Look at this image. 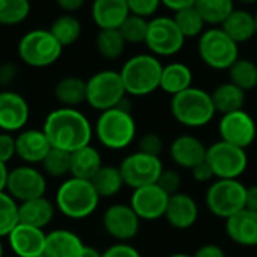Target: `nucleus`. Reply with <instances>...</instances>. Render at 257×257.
Here are the masks:
<instances>
[{
  "instance_id": "72a5a7b5",
  "label": "nucleus",
  "mask_w": 257,
  "mask_h": 257,
  "mask_svg": "<svg viewBox=\"0 0 257 257\" xmlns=\"http://www.w3.org/2000/svg\"><path fill=\"white\" fill-rule=\"evenodd\" d=\"M194 8L199 11L205 24L217 27L235 9V0H196Z\"/></svg>"
},
{
  "instance_id": "ddd939ff",
  "label": "nucleus",
  "mask_w": 257,
  "mask_h": 257,
  "mask_svg": "<svg viewBox=\"0 0 257 257\" xmlns=\"http://www.w3.org/2000/svg\"><path fill=\"white\" fill-rule=\"evenodd\" d=\"M117 167L122 173L125 185L133 190L157 184L161 172L164 170L160 157H154L140 151L126 155Z\"/></svg>"
},
{
  "instance_id": "c756f323",
  "label": "nucleus",
  "mask_w": 257,
  "mask_h": 257,
  "mask_svg": "<svg viewBox=\"0 0 257 257\" xmlns=\"http://www.w3.org/2000/svg\"><path fill=\"white\" fill-rule=\"evenodd\" d=\"M211 98H212L215 111L221 113V116H223L227 113L244 110L247 95L242 89H239L233 83L227 81V83H221L220 86H217L212 90Z\"/></svg>"
},
{
  "instance_id": "4468645a",
  "label": "nucleus",
  "mask_w": 257,
  "mask_h": 257,
  "mask_svg": "<svg viewBox=\"0 0 257 257\" xmlns=\"http://www.w3.org/2000/svg\"><path fill=\"white\" fill-rule=\"evenodd\" d=\"M142 220L130 205H110L102 214V227L116 242H130L140 232Z\"/></svg>"
},
{
  "instance_id": "4be33fe9",
  "label": "nucleus",
  "mask_w": 257,
  "mask_h": 257,
  "mask_svg": "<svg viewBox=\"0 0 257 257\" xmlns=\"http://www.w3.org/2000/svg\"><path fill=\"white\" fill-rule=\"evenodd\" d=\"M226 221V233L239 247H257V214L242 209Z\"/></svg>"
},
{
  "instance_id": "423d86ee",
  "label": "nucleus",
  "mask_w": 257,
  "mask_h": 257,
  "mask_svg": "<svg viewBox=\"0 0 257 257\" xmlns=\"http://www.w3.org/2000/svg\"><path fill=\"white\" fill-rule=\"evenodd\" d=\"M63 47L53 36L50 29H33L21 36L17 45L18 57L32 68L54 65L62 56Z\"/></svg>"
},
{
  "instance_id": "f704fd0d",
  "label": "nucleus",
  "mask_w": 257,
  "mask_h": 257,
  "mask_svg": "<svg viewBox=\"0 0 257 257\" xmlns=\"http://www.w3.org/2000/svg\"><path fill=\"white\" fill-rule=\"evenodd\" d=\"M229 81L245 93L257 87V63L251 59L239 57L229 69Z\"/></svg>"
},
{
  "instance_id": "bb28decb",
  "label": "nucleus",
  "mask_w": 257,
  "mask_h": 257,
  "mask_svg": "<svg viewBox=\"0 0 257 257\" xmlns=\"http://www.w3.org/2000/svg\"><path fill=\"white\" fill-rule=\"evenodd\" d=\"M193 86V71L182 62L163 65L160 89L169 95H178Z\"/></svg>"
},
{
  "instance_id": "20e7f679",
  "label": "nucleus",
  "mask_w": 257,
  "mask_h": 257,
  "mask_svg": "<svg viewBox=\"0 0 257 257\" xmlns=\"http://www.w3.org/2000/svg\"><path fill=\"white\" fill-rule=\"evenodd\" d=\"M98 142L111 151L126 149L137 137V123L131 110L120 105L101 111L93 126Z\"/></svg>"
},
{
  "instance_id": "f03ea898",
  "label": "nucleus",
  "mask_w": 257,
  "mask_h": 257,
  "mask_svg": "<svg viewBox=\"0 0 257 257\" xmlns=\"http://www.w3.org/2000/svg\"><path fill=\"white\" fill-rule=\"evenodd\" d=\"M101 197L87 179L69 176L65 179L54 196L56 209L71 220L89 218L99 206Z\"/></svg>"
},
{
  "instance_id": "a18cd8bd",
  "label": "nucleus",
  "mask_w": 257,
  "mask_h": 257,
  "mask_svg": "<svg viewBox=\"0 0 257 257\" xmlns=\"http://www.w3.org/2000/svg\"><path fill=\"white\" fill-rule=\"evenodd\" d=\"M102 257H142V254L130 242H116L102 251Z\"/></svg>"
},
{
  "instance_id": "7ed1b4c3",
  "label": "nucleus",
  "mask_w": 257,
  "mask_h": 257,
  "mask_svg": "<svg viewBox=\"0 0 257 257\" xmlns=\"http://www.w3.org/2000/svg\"><path fill=\"white\" fill-rule=\"evenodd\" d=\"M163 63L151 54L142 53L130 57L120 68L119 74L130 96H148L160 89Z\"/></svg>"
},
{
  "instance_id": "9b49d317",
  "label": "nucleus",
  "mask_w": 257,
  "mask_h": 257,
  "mask_svg": "<svg viewBox=\"0 0 257 257\" xmlns=\"http://www.w3.org/2000/svg\"><path fill=\"white\" fill-rule=\"evenodd\" d=\"M206 163L215 179H239L248 167V155L245 149L220 140L208 148Z\"/></svg>"
},
{
  "instance_id": "58836bf2",
  "label": "nucleus",
  "mask_w": 257,
  "mask_h": 257,
  "mask_svg": "<svg viewBox=\"0 0 257 257\" xmlns=\"http://www.w3.org/2000/svg\"><path fill=\"white\" fill-rule=\"evenodd\" d=\"M18 223V202L0 191V238H6Z\"/></svg>"
},
{
  "instance_id": "9d476101",
  "label": "nucleus",
  "mask_w": 257,
  "mask_h": 257,
  "mask_svg": "<svg viewBox=\"0 0 257 257\" xmlns=\"http://www.w3.org/2000/svg\"><path fill=\"white\" fill-rule=\"evenodd\" d=\"M145 44L151 54L157 57H170L182 50L185 38L178 29L173 17H154L148 23Z\"/></svg>"
},
{
  "instance_id": "13d9d810",
  "label": "nucleus",
  "mask_w": 257,
  "mask_h": 257,
  "mask_svg": "<svg viewBox=\"0 0 257 257\" xmlns=\"http://www.w3.org/2000/svg\"><path fill=\"white\" fill-rule=\"evenodd\" d=\"M0 257H3V242H2V238H0Z\"/></svg>"
},
{
  "instance_id": "f3484780",
  "label": "nucleus",
  "mask_w": 257,
  "mask_h": 257,
  "mask_svg": "<svg viewBox=\"0 0 257 257\" xmlns=\"http://www.w3.org/2000/svg\"><path fill=\"white\" fill-rule=\"evenodd\" d=\"M30 117V107L26 98L11 89L0 90V131L20 133Z\"/></svg>"
},
{
  "instance_id": "aec40b11",
  "label": "nucleus",
  "mask_w": 257,
  "mask_h": 257,
  "mask_svg": "<svg viewBox=\"0 0 257 257\" xmlns=\"http://www.w3.org/2000/svg\"><path fill=\"white\" fill-rule=\"evenodd\" d=\"M45 236H47L45 230L18 223L6 238L15 256L33 257L44 254Z\"/></svg>"
},
{
  "instance_id": "052dcab7",
  "label": "nucleus",
  "mask_w": 257,
  "mask_h": 257,
  "mask_svg": "<svg viewBox=\"0 0 257 257\" xmlns=\"http://www.w3.org/2000/svg\"><path fill=\"white\" fill-rule=\"evenodd\" d=\"M33 257H45V254H38V256H33Z\"/></svg>"
},
{
  "instance_id": "a19ab883",
  "label": "nucleus",
  "mask_w": 257,
  "mask_h": 257,
  "mask_svg": "<svg viewBox=\"0 0 257 257\" xmlns=\"http://www.w3.org/2000/svg\"><path fill=\"white\" fill-rule=\"evenodd\" d=\"M164 149V140L158 133H146L139 139V149L140 152L154 155V157H160L161 152Z\"/></svg>"
},
{
  "instance_id": "de8ad7c7",
  "label": "nucleus",
  "mask_w": 257,
  "mask_h": 257,
  "mask_svg": "<svg viewBox=\"0 0 257 257\" xmlns=\"http://www.w3.org/2000/svg\"><path fill=\"white\" fill-rule=\"evenodd\" d=\"M191 175H193V179L196 182H200V184H206L215 178L212 173V169L209 167L206 160L203 163H200L199 166H196L194 169H191Z\"/></svg>"
},
{
  "instance_id": "1a4fd4ad",
  "label": "nucleus",
  "mask_w": 257,
  "mask_h": 257,
  "mask_svg": "<svg viewBox=\"0 0 257 257\" xmlns=\"http://www.w3.org/2000/svg\"><path fill=\"white\" fill-rule=\"evenodd\" d=\"M245 196L247 185L239 179H215L205 194V203L215 217L227 220L245 209Z\"/></svg>"
},
{
  "instance_id": "8fccbe9b",
  "label": "nucleus",
  "mask_w": 257,
  "mask_h": 257,
  "mask_svg": "<svg viewBox=\"0 0 257 257\" xmlns=\"http://www.w3.org/2000/svg\"><path fill=\"white\" fill-rule=\"evenodd\" d=\"M54 2L65 14H74L83 8L86 0H54Z\"/></svg>"
},
{
  "instance_id": "3c124183",
  "label": "nucleus",
  "mask_w": 257,
  "mask_h": 257,
  "mask_svg": "<svg viewBox=\"0 0 257 257\" xmlns=\"http://www.w3.org/2000/svg\"><path fill=\"white\" fill-rule=\"evenodd\" d=\"M194 3H196V0H161V5L166 6L167 9L173 11V12L194 6Z\"/></svg>"
},
{
  "instance_id": "49530a36",
  "label": "nucleus",
  "mask_w": 257,
  "mask_h": 257,
  "mask_svg": "<svg viewBox=\"0 0 257 257\" xmlns=\"http://www.w3.org/2000/svg\"><path fill=\"white\" fill-rule=\"evenodd\" d=\"M18 75V68L15 63L11 62H5L0 65V86L2 87H8L9 84H12L15 81Z\"/></svg>"
},
{
  "instance_id": "b1692460",
  "label": "nucleus",
  "mask_w": 257,
  "mask_h": 257,
  "mask_svg": "<svg viewBox=\"0 0 257 257\" xmlns=\"http://www.w3.org/2000/svg\"><path fill=\"white\" fill-rule=\"evenodd\" d=\"M90 15L99 29H119L130 9L126 0H93Z\"/></svg>"
},
{
  "instance_id": "5fc2aeb1",
  "label": "nucleus",
  "mask_w": 257,
  "mask_h": 257,
  "mask_svg": "<svg viewBox=\"0 0 257 257\" xmlns=\"http://www.w3.org/2000/svg\"><path fill=\"white\" fill-rule=\"evenodd\" d=\"M80 257H102V253H101L98 248H95V247H92V245H86V244H84L83 251H81Z\"/></svg>"
},
{
  "instance_id": "09e8293b",
  "label": "nucleus",
  "mask_w": 257,
  "mask_h": 257,
  "mask_svg": "<svg viewBox=\"0 0 257 257\" xmlns=\"http://www.w3.org/2000/svg\"><path fill=\"white\" fill-rule=\"evenodd\" d=\"M193 257H226V251L217 244H205L197 248Z\"/></svg>"
},
{
  "instance_id": "4d7b16f0",
  "label": "nucleus",
  "mask_w": 257,
  "mask_h": 257,
  "mask_svg": "<svg viewBox=\"0 0 257 257\" xmlns=\"http://www.w3.org/2000/svg\"><path fill=\"white\" fill-rule=\"evenodd\" d=\"M241 3H245V5H253V3H257V0H238Z\"/></svg>"
},
{
  "instance_id": "c9c22d12",
  "label": "nucleus",
  "mask_w": 257,
  "mask_h": 257,
  "mask_svg": "<svg viewBox=\"0 0 257 257\" xmlns=\"http://www.w3.org/2000/svg\"><path fill=\"white\" fill-rule=\"evenodd\" d=\"M39 166L48 178H65L71 172V152L51 148Z\"/></svg>"
},
{
  "instance_id": "a211bd4d",
  "label": "nucleus",
  "mask_w": 257,
  "mask_h": 257,
  "mask_svg": "<svg viewBox=\"0 0 257 257\" xmlns=\"http://www.w3.org/2000/svg\"><path fill=\"white\" fill-rule=\"evenodd\" d=\"M206 152L208 148L205 146V143L199 137L191 134L178 136L169 148V155L172 161L178 167L187 170H191L203 163L206 160Z\"/></svg>"
},
{
  "instance_id": "c03bdc74",
  "label": "nucleus",
  "mask_w": 257,
  "mask_h": 257,
  "mask_svg": "<svg viewBox=\"0 0 257 257\" xmlns=\"http://www.w3.org/2000/svg\"><path fill=\"white\" fill-rule=\"evenodd\" d=\"M15 157H17L15 136L11 133L0 131V161L8 164Z\"/></svg>"
},
{
  "instance_id": "dca6fc26",
  "label": "nucleus",
  "mask_w": 257,
  "mask_h": 257,
  "mask_svg": "<svg viewBox=\"0 0 257 257\" xmlns=\"http://www.w3.org/2000/svg\"><path fill=\"white\" fill-rule=\"evenodd\" d=\"M169 197L170 196L157 184L145 185L133 190L130 206L134 209V212L139 215L140 220L155 221L164 218Z\"/></svg>"
},
{
  "instance_id": "39448f33",
  "label": "nucleus",
  "mask_w": 257,
  "mask_h": 257,
  "mask_svg": "<svg viewBox=\"0 0 257 257\" xmlns=\"http://www.w3.org/2000/svg\"><path fill=\"white\" fill-rule=\"evenodd\" d=\"M170 111L175 120L187 128H202L217 114L211 93L194 86L172 96Z\"/></svg>"
},
{
  "instance_id": "393cba45",
  "label": "nucleus",
  "mask_w": 257,
  "mask_h": 257,
  "mask_svg": "<svg viewBox=\"0 0 257 257\" xmlns=\"http://www.w3.org/2000/svg\"><path fill=\"white\" fill-rule=\"evenodd\" d=\"M56 205L45 196L18 203V220L23 224L45 229L54 218Z\"/></svg>"
},
{
  "instance_id": "2eb2a0df",
  "label": "nucleus",
  "mask_w": 257,
  "mask_h": 257,
  "mask_svg": "<svg viewBox=\"0 0 257 257\" xmlns=\"http://www.w3.org/2000/svg\"><path fill=\"white\" fill-rule=\"evenodd\" d=\"M218 134L223 142L247 151L257 137L256 120L245 110L223 114L218 123Z\"/></svg>"
},
{
  "instance_id": "37998d69",
  "label": "nucleus",
  "mask_w": 257,
  "mask_h": 257,
  "mask_svg": "<svg viewBox=\"0 0 257 257\" xmlns=\"http://www.w3.org/2000/svg\"><path fill=\"white\" fill-rule=\"evenodd\" d=\"M130 14L149 18L154 17L158 8L161 6V0H126Z\"/></svg>"
},
{
  "instance_id": "ea45409f",
  "label": "nucleus",
  "mask_w": 257,
  "mask_h": 257,
  "mask_svg": "<svg viewBox=\"0 0 257 257\" xmlns=\"http://www.w3.org/2000/svg\"><path fill=\"white\" fill-rule=\"evenodd\" d=\"M148 18L130 14L125 21L120 24L119 32L123 36L126 44H145L148 33Z\"/></svg>"
},
{
  "instance_id": "473e14b6",
  "label": "nucleus",
  "mask_w": 257,
  "mask_h": 257,
  "mask_svg": "<svg viewBox=\"0 0 257 257\" xmlns=\"http://www.w3.org/2000/svg\"><path fill=\"white\" fill-rule=\"evenodd\" d=\"M95 47L105 60H116L123 54L126 42L119 29H99L95 38Z\"/></svg>"
},
{
  "instance_id": "7c9ffc66",
  "label": "nucleus",
  "mask_w": 257,
  "mask_h": 257,
  "mask_svg": "<svg viewBox=\"0 0 257 257\" xmlns=\"http://www.w3.org/2000/svg\"><path fill=\"white\" fill-rule=\"evenodd\" d=\"M95 191L101 199L114 197L120 193V190L125 187L122 173L119 167L116 166H104L96 172V175L90 179Z\"/></svg>"
},
{
  "instance_id": "5701e85b",
  "label": "nucleus",
  "mask_w": 257,
  "mask_h": 257,
  "mask_svg": "<svg viewBox=\"0 0 257 257\" xmlns=\"http://www.w3.org/2000/svg\"><path fill=\"white\" fill-rule=\"evenodd\" d=\"M84 242L81 238L68 229H56L45 236V257H80Z\"/></svg>"
},
{
  "instance_id": "f8f14e48",
  "label": "nucleus",
  "mask_w": 257,
  "mask_h": 257,
  "mask_svg": "<svg viewBox=\"0 0 257 257\" xmlns=\"http://www.w3.org/2000/svg\"><path fill=\"white\" fill-rule=\"evenodd\" d=\"M5 191L18 203L44 197L47 193V176L36 166H17L9 169Z\"/></svg>"
},
{
  "instance_id": "c85d7f7f",
  "label": "nucleus",
  "mask_w": 257,
  "mask_h": 257,
  "mask_svg": "<svg viewBox=\"0 0 257 257\" xmlns=\"http://www.w3.org/2000/svg\"><path fill=\"white\" fill-rule=\"evenodd\" d=\"M54 98L60 107L77 108L86 102V80L77 75H66L54 86Z\"/></svg>"
},
{
  "instance_id": "864d4df0",
  "label": "nucleus",
  "mask_w": 257,
  "mask_h": 257,
  "mask_svg": "<svg viewBox=\"0 0 257 257\" xmlns=\"http://www.w3.org/2000/svg\"><path fill=\"white\" fill-rule=\"evenodd\" d=\"M8 175H9V167L8 164L0 161V191L6 190V182H8Z\"/></svg>"
},
{
  "instance_id": "603ef678",
  "label": "nucleus",
  "mask_w": 257,
  "mask_h": 257,
  "mask_svg": "<svg viewBox=\"0 0 257 257\" xmlns=\"http://www.w3.org/2000/svg\"><path fill=\"white\" fill-rule=\"evenodd\" d=\"M245 209L257 214V184L247 187V196H245Z\"/></svg>"
},
{
  "instance_id": "6e6d98bb",
  "label": "nucleus",
  "mask_w": 257,
  "mask_h": 257,
  "mask_svg": "<svg viewBox=\"0 0 257 257\" xmlns=\"http://www.w3.org/2000/svg\"><path fill=\"white\" fill-rule=\"evenodd\" d=\"M169 257H193L191 254H185V253H175V254H172V256Z\"/></svg>"
},
{
  "instance_id": "412c9836",
  "label": "nucleus",
  "mask_w": 257,
  "mask_h": 257,
  "mask_svg": "<svg viewBox=\"0 0 257 257\" xmlns=\"http://www.w3.org/2000/svg\"><path fill=\"white\" fill-rule=\"evenodd\" d=\"M166 221L178 230L191 229L199 220V206L194 197L187 193H176L169 197L166 214Z\"/></svg>"
},
{
  "instance_id": "e433bc0d",
  "label": "nucleus",
  "mask_w": 257,
  "mask_h": 257,
  "mask_svg": "<svg viewBox=\"0 0 257 257\" xmlns=\"http://www.w3.org/2000/svg\"><path fill=\"white\" fill-rule=\"evenodd\" d=\"M173 20L178 26V29L181 30V33L184 35L185 39L188 38H199L203 33L205 29V21L200 17L199 11L194 6L176 11L173 15Z\"/></svg>"
},
{
  "instance_id": "a878e982",
  "label": "nucleus",
  "mask_w": 257,
  "mask_h": 257,
  "mask_svg": "<svg viewBox=\"0 0 257 257\" xmlns=\"http://www.w3.org/2000/svg\"><path fill=\"white\" fill-rule=\"evenodd\" d=\"M238 45L248 42L256 36V18L254 14L245 9H233L230 15L220 26Z\"/></svg>"
},
{
  "instance_id": "4c0bfd02",
  "label": "nucleus",
  "mask_w": 257,
  "mask_h": 257,
  "mask_svg": "<svg viewBox=\"0 0 257 257\" xmlns=\"http://www.w3.org/2000/svg\"><path fill=\"white\" fill-rule=\"evenodd\" d=\"M30 0H0V26H18L30 15Z\"/></svg>"
},
{
  "instance_id": "2f4dec72",
  "label": "nucleus",
  "mask_w": 257,
  "mask_h": 257,
  "mask_svg": "<svg viewBox=\"0 0 257 257\" xmlns=\"http://www.w3.org/2000/svg\"><path fill=\"white\" fill-rule=\"evenodd\" d=\"M81 23L74 14H62L50 26V32L63 48L75 44L81 36Z\"/></svg>"
},
{
  "instance_id": "6e6552de",
  "label": "nucleus",
  "mask_w": 257,
  "mask_h": 257,
  "mask_svg": "<svg viewBox=\"0 0 257 257\" xmlns=\"http://www.w3.org/2000/svg\"><path fill=\"white\" fill-rule=\"evenodd\" d=\"M126 98L119 71L102 69L86 80V102L96 111L117 107Z\"/></svg>"
},
{
  "instance_id": "6ab92c4d",
  "label": "nucleus",
  "mask_w": 257,
  "mask_h": 257,
  "mask_svg": "<svg viewBox=\"0 0 257 257\" xmlns=\"http://www.w3.org/2000/svg\"><path fill=\"white\" fill-rule=\"evenodd\" d=\"M15 148H17V157L24 163L30 166H39L48 151L51 149V145L44 134L42 128H24L15 136Z\"/></svg>"
},
{
  "instance_id": "cd10ccee",
  "label": "nucleus",
  "mask_w": 257,
  "mask_h": 257,
  "mask_svg": "<svg viewBox=\"0 0 257 257\" xmlns=\"http://www.w3.org/2000/svg\"><path fill=\"white\" fill-rule=\"evenodd\" d=\"M102 167V157L96 148L87 145L71 152V172L69 176L90 181Z\"/></svg>"
},
{
  "instance_id": "bf43d9fd",
  "label": "nucleus",
  "mask_w": 257,
  "mask_h": 257,
  "mask_svg": "<svg viewBox=\"0 0 257 257\" xmlns=\"http://www.w3.org/2000/svg\"><path fill=\"white\" fill-rule=\"evenodd\" d=\"M254 18H256V36H257V12L254 14Z\"/></svg>"
},
{
  "instance_id": "0eeeda50",
  "label": "nucleus",
  "mask_w": 257,
  "mask_h": 257,
  "mask_svg": "<svg viewBox=\"0 0 257 257\" xmlns=\"http://www.w3.org/2000/svg\"><path fill=\"white\" fill-rule=\"evenodd\" d=\"M197 51L202 62L215 71H227L239 59V45L220 26L203 30Z\"/></svg>"
},
{
  "instance_id": "f257e3e1",
  "label": "nucleus",
  "mask_w": 257,
  "mask_h": 257,
  "mask_svg": "<svg viewBox=\"0 0 257 257\" xmlns=\"http://www.w3.org/2000/svg\"><path fill=\"white\" fill-rule=\"evenodd\" d=\"M42 131L51 148L74 152L90 145L93 126L78 108L59 107L50 111L44 120Z\"/></svg>"
},
{
  "instance_id": "79ce46f5",
  "label": "nucleus",
  "mask_w": 257,
  "mask_h": 257,
  "mask_svg": "<svg viewBox=\"0 0 257 257\" xmlns=\"http://www.w3.org/2000/svg\"><path fill=\"white\" fill-rule=\"evenodd\" d=\"M157 185L160 188H163L169 196L176 194L181 191V185H182V178L179 175L178 170L175 169H164L157 181Z\"/></svg>"
}]
</instances>
